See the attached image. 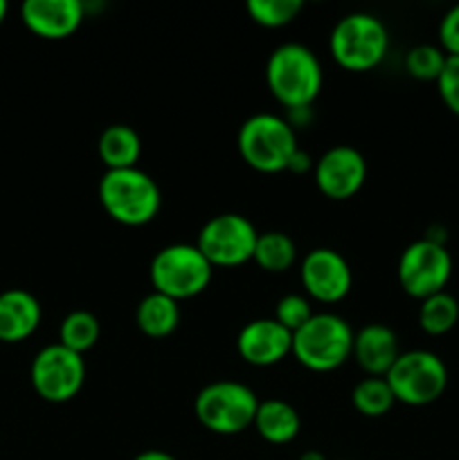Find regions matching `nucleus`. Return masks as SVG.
I'll return each instance as SVG.
<instances>
[{
    "label": "nucleus",
    "instance_id": "obj_21",
    "mask_svg": "<svg viewBox=\"0 0 459 460\" xmlns=\"http://www.w3.org/2000/svg\"><path fill=\"white\" fill-rule=\"evenodd\" d=\"M252 261H255L261 270H266V272L282 274L295 265L297 247L295 243H292V238L284 232L259 234Z\"/></svg>",
    "mask_w": 459,
    "mask_h": 460
},
{
    "label": "nucleus",
    "instance_id": "obj_9",
    "mask_svg": "<svg viewBox=\"0 0 459 460\" xmlns=\"http://www.w3.org/2000/svg\"><path fill=\"white\" fill-rule=\"evenodd\" d=\"M259 232L241 214H220L202 225L196 247L212 268H237L252 261Z\"/></svg>",
    "mask_w": 459,
    "mask_h": 460
},
{
    "label": "nucleus",
    "instance_id": "obj_28",
    "mask_svg": "<svg viewBox=\"0 0 459 460\" xmlns=\"http://www.w3.org/2000/svg\"><path fill=\"white\" fill-rule=\"evenodd\" d=\"M436 88H439V97L446 108L459 117V57L446 58L444 72L436 79Z\"/></svg>",
    "mask_w": 459,
    "mask_h": 460
},
{
    "label": "nucleus",
    "instance_id": "obj_7",
    "mask_svg": "<svg viewBox=\"0 0 459 460\" xmlns=\"http://www.w3.org/2000/svg\"><path fill=\"white\" fill-rule=\"evenodd\" d=\"M212 272L214 268L210 261L196 245L189 243H176L160 250L153 256L148 268L153 292H160L178 304L205 292L212 281Z\"/></svg>",
    "mask_w": 459,
    "mask_h": 460
},
{
    "label": "nucleus",
    "instance_id": "obj_6",
    "mask_svg": "<svg viewBox=\"0 0 459 460\" xmlns=\"http://www.w3.org/2000/svg\"><path fill=\"white\" fill-rule=\"evenodd\" d=\"M255 391L241 382H212L194 400V413L207 431L219 436H237L252 427L256 416Z\"/></svg>",
    "mask_w": 459,
    "mask_h": 460
},
{
    "label": "nucleus",
    "instance_id": "obj_29",
    "mask_svg": "<svg viewBox=\"0 0 459 460\" xmlns=\"http://www.w3.org/2000/svg\"><path fill=\"white\" fill-rule=\"evenodd\" d=\"M439 43L448 57H459V4H454L439 22Z\"/></svg>",
    "mask_w": 459,
    "mask_h": 460
},
{
    "label": "nucleus",
    "instance_id": "obj_31",
    "mask_svg": "<svg viewBox=\"0 0 459 460\" xmlns=\"http://www.w3.org/2000/svg\"><path fill=\"white\" fill-rule=\"evenodd\" d=\"M133 460H178V458L171 456V454L166 452H160V449H147V452L138 454Z\"/></svg>",
    "mask_w": 459,
    "mask_h": 460
},
{
    "label": "nucleus",
    "instance_id": "obj_4",
    "mask_svg": "<svg viewBox=\"0 0 459 460\" xmlns=\"http://www.w3.org/2000/svg\"><path fill=\"white\" fill-rule=\"evenodd\" d=\"M390 49L387 27L374 13L356 12L340 18L328 36L333 61L349 72H367L381 66Z\"/></svg>",
    "mask_w": 459,
    "mask_h": 460
},
{
    "label": "nucleus",
    "instance_id": "obj_18",
    "mask_svg": "<svg viewBox=\"0 0 459 460\" xmlns=\"http://www.w3.org/2000/svg\"><path fill=\"white\" fill-rule=\"evenodd\" d=\"M252 427L270 445H288L297 438L302 429V418L292 404L284 400H266L256 407Z\"/></svg>",
    "mask_w": 459,
    "mask_h": 460
},
{
    "label": "nucleus",
    "instance_id": "obj_33",
    "mask_svg": "<svg viewBox=\"0 0 459 460\" xmlns=\"http://www.w3.org/2000/svg\"><path fill=\"white\" fill-rule=\"evenodd\" d=\"M7 9H9V4L4 3V0H0V25H3L4 16H7Z\"/></svg>",
    "mask_w": 459,
    "mask_h": 460
},
{
    "label": "nucleus",
    "instance_id": "obj_5",
    "mask_svg": "<svg viewBox=\"0 0 459 460\" xmlns=\"http://www.w3.org/2000/svg\"><path fill=\"white\" fill-rule=\"evenodd\" d=\"M237 146L248 166L259 173H279L288 171L297 151V137L286 119L259 112L241 124Z\"/></svg>",
    "mask_w": 459,
    "mask_h": 460
},
{
    "label": "nucleus",
    "instance_id": "obj_17",
    "mask_svg": "<svg viewBox=\"0 0 459 460\" xmlns=\"http://www.w3.org/2000/svg\"><path fill=\"white\" fill-rule=\"evenodd\" d=\"M40 304L32 292L12 288L0 292V341L18 344L36 332L40 323Z\"/></svg>",
    "mask_w": 459,
    "mask_h": 460
},
{
    "label": "nucleus",
    "instance_id": "obj_1",
    "mask_svg": "<svg viewBox=\"0 0 459 460\" xmlns=\"http://www.w3.org/2000/svg\"><path fill=\"white\" fill-rule=\"evenodd\" d=\"M266 81L273 97L288 111H309L324 84L322 63L306 45L284 43L268 57Z\"/></svg>",
    "mask_w": 459,
    "mask_h": 460
},
{
    "label": "nucleus",
    "instance_id": "obj_15",
    "mask_svg": "<svg viewBox=\"0 0 459 460\" xmlns=\"http://www.w3.org/2000/svg\"><path fill=\"white\" fill-rule=\"evenodd\" d=\"M84 4L79 0H27L21 18L27 30L45 40H63L84 22Z\"/></svg>",
    "mask_w": 459,
    "mask_h": 460
},
{
    "label": "nucleus",
    "instance_id": "obj_25",
    "mask_svg": "<svg viewBox=\"0 0 459 460\" xmlns=\"http://www.w3.org/2000/svg\"><path fill=\"white\" fill-rule=\"evenodd\" d=\"M302 7V0H248L246 4L252 21L268 30H277L295 21Z\"/></svg>",
    "mask_w": 459,
    "mask_h": 460
},
{
    "label": "nucleus",
    "instance_id": "obj_26",
    "mask_svg": "<svg viewBox=\"0 0 459 460\" xmlns=\"http://www.w3.org/2000/svg\"><path fill=\"white\" fill-rule=\"evenodd\" d=\"M448 54L436 45H417L405 57V67L418 81H436L444 72Z\"/></svg>",
    "mask_w": 459,
    "mask_h": 460
},
{
    "label": "nucleus",
    "instance_id": "obj_20",
    "mask_svg": "<svg viewBox=\"0 0 459 460\" xmlns=\"http://www.w3.org/2000/svg\"><path fill=\"white\" fill-rule=\"evenodd\" d=\"M135 323H138V328L144 335L153 337V340L169 337L180 323L178 301L169 299V296L160 295V292H151V295H147L140 301L138 313H135Z\"/></svg>",
    "mask_w": 459,
    "mask_h": 460
},
{
    "label": "nucleus",
    "instance_id": "obj_32",
    "mask_svg": "<svg viewBox=\"0 0 459 460\" xmlns=\"http://www.w3.org/2000/svg\"><path fill=\"white\" fill-rule=\"evenodd\" d=\"M300 460H327V458H324V454L315 452V449H309V452L302 454Z\"/></svg>",
    "mask_w": 459,
    "mask_h": 460
},
{
    "label": "nucleus",
    "instance_id": "obj_11",
    "mask_svg": "<svg viewBox=\"0 0 459 460\" xmlns=\"http://www.w3.org/2000/svg\"><path fill=\"white\" fill-rule=\"evenodd\" d=\"M453 274V259L446 245L435 241H414L399 259V283L405 295L423 301L444 292Z\"/></svg>",
    "mask_w": 459,
    "mask_h": 460
},
{
    "label": "nucleus",
    "instance_id": "obj_14",
    "mask_svg": "<svg viewBox=\"0 0 459 460\" xmlns=\"http://www.w3.org/2000/svg\"><path fill=\"white\" fill-rule=\"evenodd\" d=\"M237 350L252 367H274L292 355V332L274 319H255L238 332Z\"/></svg>",
    "mask_w": 459,
    "mask_h": 460
},
{
    "label": "nucleus",
    "instance_id": "obj_30",
    "mask_svg": "<svg viewBox=\"0 0 459 460\" xmlns=\"http://www.w3.org/2000/svg\"><path fill=\"white\" fill-rule=\"evenodd\" d=\"M310 166H313V160L309 157V153H304V151H300V148H297L295 155L291 157L288 171H297V173H300V171H309Z\"/></svg>",
    "mask_w": 459,
    "mask_h": 460
},
{
    "label": "nucleus",
    "instance_id": "obj_12",
    "mask_svg": "<svg viewBox=\"0 0 459 460\" xmlns=\"http://www.w3.org/2000/svg\"><path fill=\"white\" fill-rule=\"evenodd\" d=\"M300 277L306 295L320 304L342 301L349 295L351 283H354V274H351L345 256L336 250H328V247L310 250L302 259Z\"/></svg>",
    "mask_w": 459,
    "mask_h": 460
},
{
    "label": "nucleus",
    "instance_id": "obj_13",
    "mask_svg": "<svg viewBox=\"0 0 459 460\" xmlns=\"http://www.w3.org/2000/svg\"><path fill=\"white\" fill-rule=\"evenodd\" d=\"M315 184L328 200H349L367 180V162L354 146H333L315 162Z\"/></svg>",
    "mask_w": 459,
    "mask_h": 460
},
{
    "label": "nucleus",
    "instance_id": "obj_22",
    "mask_svg": "<svg viewBox=\"0 0 459 460\" xmlns=\"http://www.w3.org/2000/svg\"><path fill=\"white\" fill-rule=\"evenodd\" d=\"M459 322V301L448 292H439L421 301L418 308V326L428 335H446Z\"/></svg>",
    "mask_w": 459,
    "mask_h": 460
},
{
    "label": "nucleus",
    "instance_id": "obj_3",
    "mask_svg": "<svg viewBox=\"0 0 459 460\" xmlns=\"http://www.w3.org/2000/svg\"><path fill=\"white\" fill-rule=\"evenodd\" d=\"M354 328L338 314H313L300 331L292 332V355L309 371H336L354 353Z\"/></svg>",
    "mask_w": 459,
    "mask_h": 460
},
{
    "label": "nucleus",
    "instance_id": "obj_24",
    "mask_svg": "<svg viewBox=\"0 0 459 460\" xmlns=\"http://www.w3.org/2000/svg\"><path fill=\"white\" fill-rule=\"evenodd\" d=\"M351 402L356 411L363 413L364 418H381L392 411L396 398L392 394L385 377H364L351 391Z\"/></svg>",
    "mask_w": 459,
    "mask_h": 460
},
{
    "label": "nucleus",
    "instance_id": "obj_23",
    "mask_svg": "<svg viewBox=\"0 0 459 460\" xmlns=\"http://www.w3.org/2000/svg\"><path fill=\"white\" fill-rule=\"evenodd\" d=\"M99 335H102L99 319L93 313H88V310H75V313H70L61 322V328H58V344L70 349L72 353L84 355L97 344Z\"/></svg>",
    "mask_w": 459,
    "mask_h": 460
},
{
    "label": "nucleus",
    "instance_id": "obj_10",
    "mask_svg": "<svg viewBox=\"0 0 459 460\" xmlns=\"http://www.w3.org/2000/svg\"><path fill=\"white\" fill-rule=\"evenodd\" d=\"M30 380L36 395L45 402H68L79 394L86 382L84 355L72 353L61 344L45 346L32 362Z\"/></svg>",
    "mask_w": 459,
    "mask_h": 460
},
{
    "label": "nucleus",
    "instance_id": "obj_16",
    "mask_svg": "<svg viewBox=\"0 0 459 460\" xmlns=\"http://www.w3.org/2000/svg\"><path fill=\"white\" fill-rule=\"evenodd\" d=\"M399 355L396 332L385 323H367L356 332L351 358L369 377H385Z\"/></svg>",
    "mask_w": 459,
    "mask_h": 460
},
{
    "label": "nucleus",
    "instance_id": "obj_8",
    "mask_svg": "<svg viewBox=\"0 0 459 460\" xmlns=\"http://www.w3.org/2000/svg\"><path fill=\"white\" fill-rule=\"evenodd\" d=\"M396 402L426 407L439 400L448 386V368L439 355L430 350L400 353L385 376Z\"/></svg>",
    "mask_w": 459,
    "mask_h": 460
},
{
    "label": "nucleus",
    "instance_id": "obj_19",
    "mask_svg": "<svg viewBox=\"0 0 459 460\" xmlns=\"http://www.w3.org/2000/svg\"><path fill=\"white\" fill-rule=\"evenodd\" d=\"M97 153L108 171L135 169L142 155V139L130 126H108L97 142Z\"/></svg>",
    "mask_w": 459,
    "mask_h": 460
},
{
    "label": "nucleus",
    "instance_id": "obj_27",
    "mask_svg": "<svg viewBox=\"0 0 459 460\" xmlns=\"http://www.w3.org/2000/svg\"><path fill=\"white\" fill-rule=\"evenodd\" d=\"M313 317V310L306 296L302 295H286L277 301V308H274V322L282 323L286 331L295 332L304 326L309 319Z\"/></svg>",
    "mask_w": 459,
    "mask_h": 460
},
{
    "label": "nucleus",
    "instance_id": "obj_2",
    "mask_svg": "<svg viewBox=\"0 0 459 460\" xmlns=\"http://www.w3.org/2000/svg\"><path fill=\"white\" fill-rule=\"evenodd\" d=\"M99 202L115 223L140 227L151 223L162 205V193L156 180L135 169L106 171L99 182Z\"/></svg>",
    "mask_w": 459,
    "mask_h": 460
}]
</instances>
